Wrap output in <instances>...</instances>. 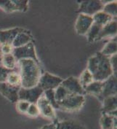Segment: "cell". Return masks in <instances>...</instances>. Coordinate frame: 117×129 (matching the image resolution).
I'll list each match as a JSON object with an SVG mask.
<instances>
[{"label": "cell", "instance_id": "cell-27", "mask_svg": "<svg viewBox=\"0 0 117 129\" xmlns=\"http://www.w3.org/2000/svg\"><path fill=\"white\" fill-rule=\"evenodd\" d=\"M6 82L14 86H21V79L20 74L15 70L12 71L7 76Z\"/></svg>", "mask_w": 117, "mask_h": 129}, {"label": "cell", "instance_id": "cell-32", "mask_svg": "<svg viewBox=\"0 0 117 129\" xmlns=\"http://www.w3.org/2000/svg\"><path fill=\"white\" fill-rule=\"evenodd\" d=\"M13 70L7 69L5 67H4L2 65H0V83L6 82L7 76Z\"/></svg>", "mask_w": 117, "mask_h": 129}, {"label": "cell", "instance_id": "cell-23", "mask_svg": "<svg viewBox=\"0 0 117 129\" xmlns=\"http://www.w3.org/2000/svg\"><path fill=\"white\" fill-rule=\"evenodd\" d=\"M1 63L4 67L10 70H14L18 64V61H16V59L15 58L14 55L12 53L3 55Z\"/></svg>", "mask_w": 117, "mask_h": 129}, {"label": "cell", "instance_id": "cell-36", "mask_svg": "<svg viewBox=\"0 0 117 129\" xmlns=\"http://www.w3.org/2000/svg\"><path fill=\"white\" fill-rule=\"evenodd\" d=\"M3 55L2 53V51H1V43H0V62H1V60H2V58Z\"/></svg>", "mask_w": 117, "mask_h": 129}, {"label": "cell", "instance_id": "cell-3", "mask_svg": "<svg viewBox=\"0 0 117 129\" xmlns=\"http://www.w3.org/2000/svg\"><path fill=\"white\" fill-rule=\"evenodd\" d=\"M85 103V98L83 95L69 94L66 99L58 102L59 109L66 112H77L83 107Z\"/></svg>", "mask_w": 117, "mask_h": 129}, {"label": "cell", "instance_id": "cell-17", "mask_svg": "<svg viewBox=\"0 0 117 129\" xmlns=\"http://www.w3.org/2000/svg\"><path fill=\"white\" fill-rule=\"evenodd\" d=\"M103 109L102 112L106 114H111L116 112L117 98L116 95L106 97L103 99Z\"/></svg>", "mask_w": 117, "mask_h": 129}, {"label": "cell", "instance_id": "cell-12", "mask_svg": "<svg viewBox=\"0 0 117 129\" xmlns=\"http://www.w3.org/2000/svg\"><path fill=\"white\" fill-rule=\"evenodd\" d=\"M64 88H66L70 93L76 95H84L85 91L81 85L79 78L74 77H70L66 80H63L61 85Z\"/></svg>", "mask_w": 117, "mask_h": 129}, {"label": "cell", "instance_id": "cell-6", "mask_svg": "<svg viewBox=\"0 0 117 129\" xmlns=\"http://www.w3.org/2000/svg\"><path fill=\"white\" fill-rule=\"evenodd\" d=\"M28 7V1L22 0H2L0 1V9L7 13L15 11L26 12Z\"/></svg>", "mask_w": 117, "mask_h": 129}, {"label": "cell", "instance_id": "cell-13", "mask_svg": "<svg viewBox=\"0 0 117 129\" xmlns=\"http://www.w3.org/2000/svg\"><path fill=\"white\" fill-rule=\"evenodd\" d=\"M103 86L101 93V100L112 95H116V76L112 75L108 79L103 82Z\"/></svg>", "mask_w": 117, "mask_h": 129}, {"label": "cell", "instance_id": "cell-19", "mask_svg": "<svg viewBox=\"0 0 117 129\" xmlns=\"http://www.w3.org/2000/svg\"><path fill=\"white\" fill-rule=\"evenodd\" d=\"M103 82L100 81H94L88 85L85 88V93H89L91 95L97 97L100 100H101V93L103 90Z\"/></svg>", "mask_w": 117, "mask_h": 129}, {"label": "cell", "instance_id": "cell-8", "mask_svg": "<svg viewBox=\"0 0 117 129\" xmlns=\"http://www.w3.org/2000/svg\"><path fill=\"white\" fill-rule=\"evenodd\" d=\"M103 6L101 1H83L80 3L78 12L92 17L97 13L102 11Z\"/></svg>", "mask_w": 117, "mask_h": 129}, {"label": "cell", "instance_id": "cell-9", "mask_svg": "<svg viewBox=\"0 0 117 129\" xmlns=\"http://www.w3.org/2000/svg\"><path fill=\"white\" fill-rule=\"evenodd\" d=\"M36 105L39 111V115L55 121V122H57L56 121L57 118H56L55 109L52 107V106L50 104V103L48 102V100L46 99L44 94L38 99L36 102Z\"/></svg>", "mask_w": 117, "mask_h": 129}, {"label": "cell", "instance_id": "cell-28", "mask_svg": "<svg viewBox=\"0 0 117 129\" xmlns=\"http://www.w3.org/2000/svg\"><path fill=\"white\" fill-rule=\"evenodd\" d=\"M55 91V98L57 103L61 102L64 99H66L69 94H71L66 88H64L62 85L58 86L56 89L54 90Z\"/></svg>", "mask_w": 117, "mask_h": 129}, {"label": "cell", "instance_id": "cell-22", "mask_svg": "<svg viewBox=\"0 0 117 129\" xmlns=\"http://www.w3.org/2000/svg\"><path fill=\"white\" fill-rule=\"evenodd\" d=\"M117 52V43L116 37H113L112 40H110L105 46L103 49L100 51V53L104 55H106L108 57H110L113 55L116 54Z\"/></svg>", "mask_w": 117, "mask_h": 129}, {"label": "cell", "instance_id": "cell-21", "mask_svg": "<svg viewBox=\"0 0 117 129\" xmlns=\"http://www.w3.org/2000/svg\"><path fill=\"white\" fill-rule=\"evenodd\" d=\"M92 19L94 23L103 27L105 25L108 24L109 22H110L113 19V18L107 13H104L103 11H100L92 16Z\"/></svg>", "mask_w": 117, "mask_h": 129}, {"label": "cell", "instance_id": "cell-18", "mask_svg": "<svg viewBox=\"0 0 117 129\" xmlns=\"http://www.w3.org/2000/svg\"><path fill=\"white\" fill-rule=\"evenodd\" d=\"M100 124L102 129H116V117L102 113Z\"/></svg>", "mask_w": 117, "mask_h": 129}, {"label": "cell", "instance_id": "cell-5", "mask_svg": "<svg viewBox=\"0 0 117 129\" xmlns=\"http://www.w3.org/2000/svg\"><path fill=\"white\" fill-rule=\"evenodd\" d=\"M44 93V90L37 85L31 88H21L18 91V99L29 102L30 104H36L38 99Z\"/></svg>", "mask_w": 117, "mask_h": 129}, {"label": "cell", "instance_id": "cell-31", "mask_svg": "<svg viewBox=\"0 0 117 129\" xmlns=\"http://www.w3.org/2000/svg\"><path fill=\"white\" fill-rule=\"evenodd\" d=\"M26 115L31 117H36L39 115V111L36 104H31L27 110Z\"/></svg>", "mask_w": 117, "mask_h": 129}, {"label": "cell", "instance_id": "cell-24", "mask_svg": "<svg viewBox=\"0 0 117 129\" xmlns=\"http://www.w3.org/2000/svg\"><path fill=\"white\" fill-rule=\"evenodd\" d=\"M102 28H103L102 26L93 23V24L90 27V30L86 34L87 37V40L90 42H96L98 40V37H99Z\"/></svg>", "mask_w": 117, "mask_h": 129}, {"label": "cell", "instance_id": "cell-29", "mask_svg": "<svg viewBox=\"0 0 117 129\" xmlns=\"http://www.w3.org/2000/svg\"><path fill=\"white\" fill-rule=\"evenodd\" d=\"M44 95L46 97V99L48 100V102L50 103V104L52 106V107L55 109H59V106L56 102L55 98V91L54 90H48L44 91Z\"/></svg>", "mask_w": 117, "mask_h": 129}, {"label": "cell", "instance_id": "cell-33", "mask_svg": "<svg viewBox=\"0 0 117 129\" xmlns=\"http://www.w3.org/2000/svg\"><path fill=\"white\" fill-rule=\"evenodd\" d=\"M13 47L10 44H1V51L2 55L10 54L13 53Z\"/></svg>", "mask_w": 117, "mask_h": 129}, {"label": "cell", "instance_id": "cell-26", "mask_svg": "<svg viewBox=\"0 0 117 129\" xmlns=\"http://www.w3.org/2000/svg\"><path fill=\"white\" fill-rule=\"evenodd\" d=\"M104 13L114 18L116 17L117 15V3L116 1H110V2L104 5L103 10Z\"/></svg>", "mask_w": 117, "mask_h": 129}, {"label": "cell", "instance_id": "cell-15", "mask_svg": "<svg viewBox=\"0 0 117 129\" xmlns=\"http://www.w3.org/2000/svg\"><path fill=\"white\" fill-rule=\"evenodd\" d=\"M117 22L116 19H113L108 24L103 26L101 31L100 33L98 40L105 39V38H113L116 37L117 32Z\"/></svg>", "mask_w": 117, "mask_h": 129}, {"label": "cell", "instance_id": "cell-30", "mask_svg": "<svg viewBox=\"0 0 117 129\" xmlns=\"http://www.w3.org/2000/svg\"><path fill=\"white\" fill-rule=\"evenodd\" d=\"M30 103L26 101H23V100H18L16 103V109L17 110L23 114H26L27 110L30 106Z\"/></svg>", "mask_w": 117, "mask_h": 129}, {"label": "cell", "instance_id": "cell-25", "mask_svg": "<svg viewBox=\"0 0 117 129\" xmlns=\"http://www.w3.org/2000/svg\"><path fill=\"white\" fill-rule=\"evenodd\" d=\"M79 80L84 89L88 85H90L91 82L94 81L92 75H91V73L87 69L83 71V72L80 75V77L79 78Z\"/></svg>", "mask_w": 117, "mask_h": 129}, {"label": "cell", "instance_id": "cell-2", "mask_svg": "<svg viewBox=\"0 0 117 129\" xmlns=\"http://www.w3.org/2000/svg\"><path fill=\"white\" fill-rule=\"evenodd\" d=\"M20 68L21 88H31L39 85L41 76L39 63L32 59H22L18 61Z\"/></svg>", "mask_w": 117, "mask_h": 129}, {"label": "cell", "instance_id": "cell-34", "mask_svg": "<svg viewBox=\"0 0 117 129\" xmlns=\"http://www.w3.org/2000/svg\"><path fill=\"white\" fill-rule=\"evenodd\" d=\"M110 59V63L111 65V68L113 72V75L116 76V67H117V55L116 54L113 55L109 57Z\"/></svg>", "mask_w": 117, "mask_h": 129}, {"label": "cell", "instance_id": "cell-7", "mask_svg": "<svg viewBox=\"0 0 117 129\" xmlns=\"http://www.w3.org/2000/svg\"><path fill=\"white\" fill-rule=\"evenodd\" d=\"M62 82V78L49 72H45L41 75L38 85H39V87L45 91L48 90H55L61 85Z\"/></svg>", "mask_w": 117, "mask_h": 129}, {"label": "cell", "instance_id": "cell-35", "mask_svg": "<svg viewBox=\"0 0 117 129\" xmlns=\"http://www.w3.org/2000/svg\"><path fill=\"white\" fill-rule=\"evenodd\" d=\"M39 129H57V128H56V123L53 122V123H51V124H49V125H44L43 127H41V128Z\"/></svg>", "mask_w": 117, "mask_h": 129}, {"label": "cell", "instance_id": "cell-16", "mask_svg": "<svg viewBox=\"0 0 117 129\" xmlns=\"http://www.w3.org/2000/svg\"><path fill=\"white\" fill-rule=\"evenodd\" d=\"M31 41H32L31 34H30V32L28 30L24 29V31L20 32L15 37V40L12 43V46L13 47V48H19L27 45L28 43L31 42Z\"/></svg>", "mask_w": 117, "mask_h": 129}, {"label": "cell", "instance_id": "cell-11", "mask_svg": "<svg viewBox=\"0 0 117 129\" xmlns=\"http://www.w3.org/2000/svg\"><path fill=\"white\" fill-rule=\"evenodd\" d=\"M92 24L93 19L92 16L79 14L77 17L75 23L76 33L79 35H86Z\"/></svg>", "mask_w": 117, "mask_h": 129}, {"label": "cell", "instance_id": "cell-10", "mask_svg": "<svg viewBox=\"0 0 117 129\" xmlns=\"http://www.w3.org/2000/svg\"><path fill=\"white\" fill-rule=\"evenodd\" d=\"M21 86H14L7 82L0 83V93L11 103H17L18 99V91Z\"/></svg>", "mask_w": 117, "mask_h": 129}, {"label": "cell", "instance_id": "cell-4", "mask_svg": "<svg viewBox=\"0 0 117 129\" xmlns=\"http://www.w3.org/2000/svg\"><path fill=\"white\" fill-rule=\"evenodd\" d=\"M12 54L13 55L17 61L22 59H32L36 63H39L35 50L34 45L32 42L28 43L26 45L13 48Z\"/></svg>", "mask_w": 117, "mask_h": 129}, {"label": "cell", "instance_id": "cell-1", "mask_svg": "<svg viewBox=\"0 0 117 129\" xmlns=\"http://www.w3.org/2000/svg\"><path fill=\"white\" fill-rule=\"evenodd\" d=\"M87 69L92 75L95 81L103 82L113 75L109 57L97 52L90 57Z\"/></svg>", "mask_w": 117, "mask_h": 129}, {"label": "cell", "instance_id": "cell-20", "mask_svg": "<svg viewBox=\"0 0 117 129\" xmlns=\"http://www.w3.org/2000/svg\"><path fill=\"white\" fill-rule=\"evenodd\" d=\"M55 123L57 129H87L84 124L77 120H69Z\"/></svg>", "mask_w": 117, "mask_h": 129}, {"label": "cell", "instance_id": "cell-14", "mask_svg": "<svg viewBox=\"0 0 117 129\" xmlns=\"http://www.w3.org/2000/svg\"><path fill=\"white\" fill-rule=\"evenodd\" d=\"M23 31H24V28L18 27L7 30H0V43L12 45L15 37Z\"/></svg>", "mask_w": 117, "mask_h": 129}]
</instances>
